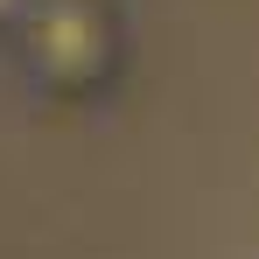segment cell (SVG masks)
Listing matches in <instances>:
<instances>
[{
    "label": "cell",
    "mask_w": 259,
    "mask_h": 259,
    "mask_svg": "<svg viewBox=\"0 0 259 259\" xmlns=\"http://www.w3.org/2000/svg\"><path fill=\"white\" fill-rule=\"evenodd\" d=\"M28 7H35V0H0V28H21V21H28Z\"/></svg>",
    "instance_id": "7a4b0ae2"
},
{
    "label": "cell",
    "mask_w": 259,
    "mask_h": 259,
    "mask_svg": "<svg viewBox=\"0 0 259 259\" xmlns=\"http://www.w3.org/2000/svg\"><path fill=\"white\" fill-rule=\"evenodd\" d=\"M21 63L56 98H91L119 70V28L98 0H35L21 21Z\"/></svg>",
    "instance_id": "6da1fadb"
}]
</instances>
